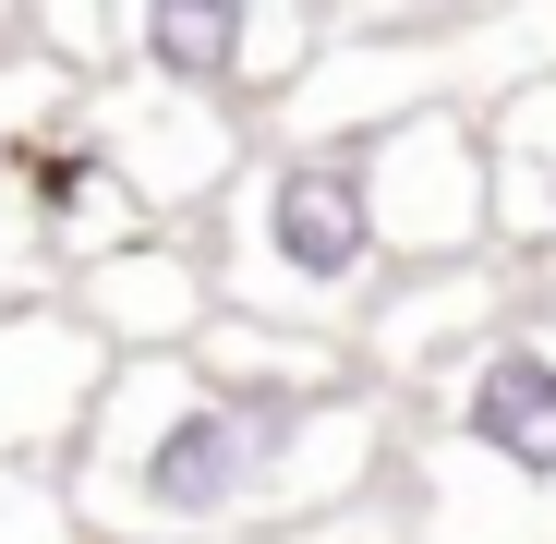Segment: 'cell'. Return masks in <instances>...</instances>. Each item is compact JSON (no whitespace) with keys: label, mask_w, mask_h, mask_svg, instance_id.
<instances>
[{"label":"cell","mask_w":556,"mask_h":544,"mask_svg":"<svg viewBox=\"0 0 556 544\" xmlns=\"http://www.w3.org/2000/svg\"><path fill=\"white\" fill-rule=\"evenodd\" d=\"M25 37L73 85H110V49H134V0H25Z\"/></svg>","instance_id":"obj_11"},{"label":"cell","mask_w":556,"mask_h":544,"mask_svg":"<svg viewBox=\"0 0 556 544\" xmlns=\"http://www.w3.org/2000/svg\"><path fill=\"white\" fill-rule=\"evenodd\" d=\"M508 254H472V266H400L363 315V363H376V388H447L459 363H472L496 327H508Z\"/></svg>","instance_id":"obj_7"},{"label":"cell","mask_w":556,"mask_h":544,"mask_svg":"<svg viewBox=\"0 0 556 544\" xmlns=\"http://www.w3.org/2000/svg\"><path fill=\"white\" fill-rule=\"evenodd\" d=\"M400 388H242L206 351H134L73 447V520L98 544H230V532H315L388 484Z\"/></svg>","instance_id":"obj_1"},{"label":"cell","mask_w":556,"mask_h":544,"mask_svg":"<svg viewBox=\"0 0 556 544\" xmlns=\"http://www.w3.org/2000/svg\"><path fill=\"white\" fill-rule=\"evenodd\" d=\"M134 61L194 98H254L266 85V0H134Z\"/></svg>","instance_id":"obj_9"},{"label":"cell","mask_w":556,"mask_h":544,"mask_svg":"<svg viewBox=\"0 0 556 544\" xmlns=\"http://www.w3.org/2000/svg\"><path fill=\"white\" fill-rule=\"evenodd\" d=\"M85 146L122 169V194L146 218H218L230 181L254 169V134L230 122V98H194V85H157V73H110L85 85Z\"/></svg>","instance_id":"obj_5"},{"label":"cell","mask_w":556,"mask_h":544,"mask_svg":"<svg viewBox=\"0 0 556 544\" xmlns=\"http://www.w3.org/2000/svg\"><path fill=\"white\" fill-rule=\"evenodd\" d=\"M376 218L400 266H472L508 254V157L472 98H435L376 134Z\"/></svg>","instance_id":"obj_4"},{"label":"cell","mask_w":556,"mask_h":544,"mask_svg":"<svg viewBox=\"0 0 556 544\" xmlns=\"http://www.w3.org/2000/svg\"><path fill=\"white\" fill-rule=\"evenodd\" d=\"M412 544H556V315H508L435 400V447L400 472Z\"/></svg>","instance_id":"obj_3"},{"label":"cell","mask_w":556,"mask_h":544,"mask_svg":"<svg viewBox=\"0 0 556 544\" xmlns=\"http://www.w3.org/2000/svg\"><path fill=\"white\" fill-rule=\"evenodd\" d=\"M400 279L388 218H376V146H315V134H266L254 169L218 206V291L278 327H327L351 339Z\"/></svg>","instance_id":"obj_2"},{"label":"cell","mask_w":556,"mask_h":544,"mask_svg":"<svg viewBox=\"0 0 556 544\" xmlns=\"http://www.w3.org/2000/svg\"><path fill=\"white\" fill-rule=\"evenodd\" d=\"M13 25H25V0H0V37H13Z\"/></svg>","instance_id":"obj_12"},{"label":"cell","mask_w":556,"mask_h":544,"mask_svg":"<svg viewBox=\"0 0 556 544\" xmlns=\"http://www.w3.org/2000/svg\"><path fill=\"white\" fill-rule=\"evenodd\" d=\"M484 122L508 157V266H556V73L508 85Z\"/></svg>","instance_id":"obj_10"},{"label":"cell","mask_w":556,"mask_h":544,"mask_svg":"<svg viewBox=\"0 0 556 544\" xmlns=\"http://www.w3.org/2000/svg\"><path fill=\"white\" fill-rule=\"evenodd\" d=\"M110 376H122V351L98 339V315L73 291L13 303L0 315V460H73L98 400H110Z\"/></svg>","instance_id":"obj_6"},{"label":"cell","mask_w":556,"mask_h":544,"mask_svg":"<svg viewBox=\"0 0 556 544\" xmlns=\"http://www.w3.org/2000/svg\"><path fill=\"white\" fill-rule=\"evenodd\" d=\"M73 303L98 315V339L134 363V351H194L230 291H218V254L169 242V218H157V230H122L98 254H73Z\"/></svg>","instance_id":"obj_8"}]
</instances>
